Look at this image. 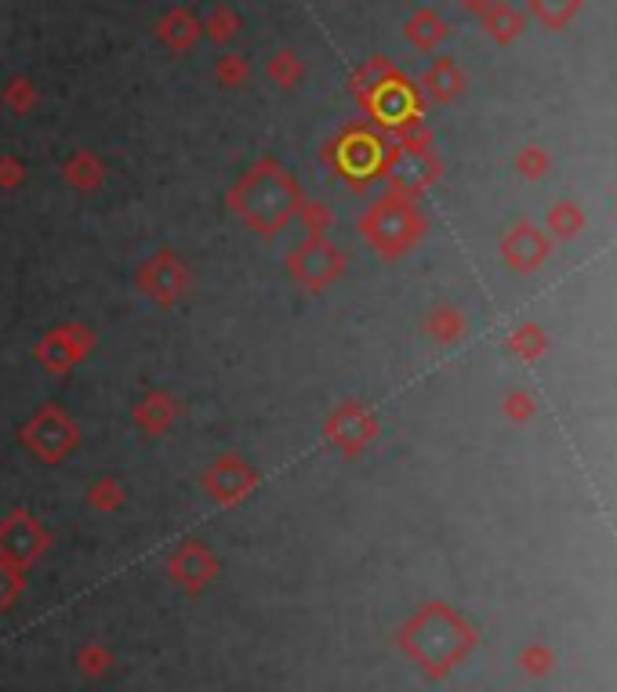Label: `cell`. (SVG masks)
<instances>
[{"instance_id": "obj_24", "label": "cell", "mask_w": 617, "mask_h": 692, "mask_svg": "<svg viewBox=\"0 0 617 692\" xmlns=\"http://www.w3.org/2000/svg\"><path fill=\"white\" fill-rule=\"evenodd\" d=\"M440 37H444V22L436 19L433 11H418V15L407 22V41L414 47H433Z\"/></svg>"}, {"instance_id": "obj_22", "label": "cell", "mask_w": 617, "mask_h": 692, "mask_svg": "<svg viewBox=\"0 0 617 692\" xmlns=\"http://www.w3.org/2000/svg\"><path fill=\"white\" fill-rule=\"evenodd\" d=\"M422 88L433 94V99H440V102H447V99H455V94L461 91V73L455 69V63H436L429 73L422 77Z\"/></svg>"}, {"instance_id": "obj_10", "label": "cell", "mask_w": 617, "mask_h": 692, "mask_svg": "<svg viewBox=\"0 0 617 692\" xmlns=\"http://www.w3.org/2000/svg\"><path fill=\"white\" fill-rule=\"evenodd\" d=\"M200 486H204V494L211 504L218 508H240L247 504L258 486H262V475L255 472V464H247L240 453H218L215 461L207 464L204 475H200Z\"/></svg>"}, {"instance_id": "obj_20", "label": "cell", "mask_w": 617, "mask_h": 692, "mask_svg": "<svg viewBox=\"0 0 617 692\" xmlns=\"http://www.w3.org/2000/svg\"><path fill=\"white\" fill-rule=\"evenodd\" d=\"M266 77L272 88H280V91H294L299 83L305 80V63L299 55L291 52V47H283V52H277L266 63Z\"/></svg>"}, {"instance_id": "obj_2", "label": "cell", "mask_w": 617, "mask_h": 692, "mask_svg": "<svg viewBox=\"0 0 617 692\" xmlns=\"http://www.w3.org/2000/svg\"><path fill=\"white\" fill-rule=\"evenodd\" d=\"M396 646L429 678H440L472 646V635L447 605H425L396 631Z\"/></svg>"}, {"instance_id": "obj_8", "label": "cell", "mask_w": 617, "mask_h": 692, "mask_svg": "<svg viewBox=\"0 0 617 692\" xmlns=\"http://www.w3.org/2000/svg\"><path fill=\"white\" fill-rule=\"evenodd\" d=\"M94 349H99L94 330L88 324H80V319H69V324L41 333V341L33 344V360L52 377H66L74 374L80 363H88Z\"/></svg>"}, {"instance_id": "obj_9", "label": "cell", "mask_w": 617, "mask_h": 692, "mask_svg": "<svg viewBox=\"0 0 617 692\" xmlns=\"http://www.w3.org/2000/svg\"><path fill=\"white\" fill-rule=\"evenodd\" d=\"M47 552H52V533H47V526L33 511L11 508L0 519V563L30 572Z\"/></svg>"}, {"instance_id": "obj_7", "label": "cell", "mask_w": 617, "mask_h": 692, "mask_svg": "<svg viewBox=\"0 0 617 692\" xmlns=\"http://www.w3.org/2000/svg\"><path fill=\"white\" fill-rule=\"evenodd\" d=\"M346 250H341L330 236H305L288 254V276L302 286L305 294H324L341 276H346Z\"/></svg>"}, {"instance_id": "obj_5", "label": "cell", "mask_w": 617, "mask_h": 692, "mask_svg": "<svg viewBox=\"0 0 617 692\" xmlns=\"http://www.w3.org/2000/svg\"><path fill=\"white\" fill-rule=\"evenodd\" d=\"M135 291L157 308H178L193 291V269L175 247H160L135 269Z\"/></svg>"}, {"instance_id": "obj_6", "label": "cell", "mask_w": 617, "mask_h": 692, "mask_svg": "<svg viewBox=\"0 0 617 692\" xmlns=\"http://www.w3.org/2000/svg\"><path fill=\"white\" fill-rule=\"evenodd\" d=\"M19 443L41 464H63L69 453L80 446V424L58 407V402H44V407L19 428Z\"/></svg>"}, {"instance_id": "obj_13", "label": "cell", "mask_w": 617, "mask_h": 692, "mask_svg": "<svg viewBox=\"0 0 617 692\" xmlns=\"http://www.w3.org/2000/svg\"><path fill=\"white\" fill-rule=\"evenodd\" d=\"M168 580L175 583L178 591H186V594H204L211 583L218 580V572H222V563H218V555L211 552V547L204 541H197V536H186V541H178L171 547V555H168Z\"/></svg>"}, {"instance_id": "obj_4", "label": "cell", "mask_w": 617, "mask_h": 692, "mask_svg": "<svg viewBox=\"0 0 617 692\" xmlns=\"http://www.w3.org/2000/svg\"><path fill=\"white\" fill-rule=\"evenodd\" d=\"M356 232L363 236V243L374 250L378 258H400L422 240L425 232V218L414 211L411 200H403L396 193H385L382 200H374L371 207L360 214L356 222Z\"/></svg>"}, {"instance_id": "obj_23", "label": "cell", "mask_w": 617, "mask_h": 692, "mask_svg": "<svg viewBox=\"0 0 617 692\" xmlns=\"http://www.w3.org/2000/svg\"><path fill=\"white\" fill-rule=\"evenodd\" d=\"M251 73H255V66H251V58H247V55H236V52L218 55L215 80L222 83V88H244V83L251 80Z\"/></svg>"}, {"instance_id": "obj_28", "label": "cell", "mask_w": 617, "mask_h": 692, "mask_svg": "<svg viewBox=\"0 0 617 692\" xmlns=\"http://www.w3.org/2000/svg\"><path fill=\"white\" fill-rule=\"evenodd\" d=\"M429 333L436 341H455L458 333H461V316L455 313V308H440V313H433L429 316Z\"/></svg>"}, {"instance_id": "obj_25", "label": "cell", "mask_w": 617, "mask_h": 692, "mask_svg": "<svg viewBox=\"0 0 617 692\" xmlns=\"http://www.w3.org/2000/svg\"><path fill=\"white\" fill-rule=\"evenodd\" d=\"M299 222L305 225V236H327L335 229V211L305 196V204L299 207Z\"/></svg>"}, {"instance_id": "obj_12", "label": "cell", "mask_w": 617, "mask_h": 692, "mask_svg": "<svg viewBox=\"0 0 617 692\" xmlns=\"http://www.w3.org/2000/svg\"><path fill=\"white\" fill-rule=\"evenodd\" d=\"M378 439V417L371 407H363V402H338L335 410L324 417V443L341 453V457H360L367 453Z\"/></svg>"}, {"instance_id": "obj_18", "label": "cell", "mask_w": 617, "mask_h": 692, "mask_svg": "<svg viewBox=\"0 0 617 692\" xmlns=\"http://www.w3.org/2000/svg\"><path fill=\"white\" fill-rule=\"evenodd\" d=\"M74 667L80 671V678H105L116 667V653L105 646V642L91 638V642H85V646H77Z\"/></svg>"}, {"instance_id": "obj_26", "label": "cell", "mask_w": 617, "mask_h": 692, "mask_svg": "<svg viewBox=\"0 0 617 692\" xmlns=\"http://www.w3.org/2000/svg\"><path fill=\"white\" fill-rule=\"evenodd\" d=\"M22 591H26V569L0 563V613H8L22 599Z\"/></svg>"}, {"instance_id": "obj_1", "label": "cell", "mask_w": 617, "mask_h": 692, "mask_svg": "<svg viewBox=\"0 0 617 692\" xmlns=\"http://www.w3.org/2000/svg\"><path fill=\"white\" fill-rule=\"evenodd\" d=\"M305 204V193L288 167L277 157L255 160L236 178L225 193V207L240 218L247 229L258 236H280L299 218V207Z\"/></svg>"}, {"instance_id": "obj_19", "label": "cell", "mask_w": 617, "mask_h": 692, "mask_svg": "<svg viewBox=\"0 0 617 692\" xmlns=\"http://www.w3.org/2000/svg\"><path fill=\"white\" fill-rule=\"evenodd\" d=\"M37 102H41L37 83H33L30 77H22V73H15L4 88H0V105L15 116H30L33 110H37Z\"/></svg>"}, {"instance_id": "obj_3", "label": "cell", "mask_w": 617, "mask_h": 692, "mask_svg": "<svg viewBox=\"0 0 617 692\" xmlns=\"http://www.w3.org/2000/svg\"><path fill=\"white\" fill-rule=\"evenodd\" d=\"M396 152H400V146H393L385 135H378L374 127L349 124L319 146V163H324L335 178H341L352 193H363L371 182L389 174Z\"/></svg>"}, {"instance_id": "obj_16", "label": "cell", "mask_w": 617, "mask_h": 692, "mask_svg": "<svg viewBox=\"0 0 617 692\" xmlns=\"http://www.w3.org/2000/svg\"><path fill=\"white\" fill-rule=\"evenodd\" d=\"M58 174H63V182L74 189V193L91 196V193H99V189L105 185V178H110V167H105V160L99 157V152L74 149L63 160V167H58Z\"/></svg>"}, {"instance_id": "obj_11", "label": "cell", "mask_w": 617, "mask_h": 692, "mask_svg": "<svg viewBox=\"0 0 617 692\" xmlns=\"http://www.w3.org/2000/svg\"><path fill=\"white\" fill-rule=\"evenodd\" d=\"M356 102H360V110L367 113V121L389 131H403L418 116V102H414L411 83L403 80L396 69L385 73L378 83H371V88L356 91Z\"/></svg>"}, {"instance_id": "obj_21", "label": "cell", "mask_w": 617, "mask_h": 692, "mask_svg": "<svg viewBox=\"0 0 617 692\" xmlns=\"http://www.w3.org/2000/svg\"><path fill=\"white\" fill-rule=\"evenodd\" d=\"M200 22H204V33H207L211 44H233L244 30L240 11L229 8V4H215L207 11V19H200Z\"/></svg>"}, {"instance_id": "obj_15", "label": "cell", "mask_w": 617, "mask_h": 692, "mask_svg": "<svg viewBox=\"0 0 617 692\" xmlns=\"http://www.w3.org/2000/svg\"><path fill=\"white\" fill-rule=\"evenodd\" d=\"M204 37V22L197 19L193 8H168L157 19V41L175 55H189Z\"/></svg>"}, {"instance_id": "obj_14", "label": "cell", "mask_w": 617, "mask_h": 692, "mask_svg": "<svg viewBox=\"0 0 617 692\" xmlns=\"http://www.w3.org/2000/svg\"><path fill=\"white\" fill-rule=\"evenodd\" d=\"M178 417H182L178 396H171L168 388H153L132 407V428L142 439H160L178 424Z\"/></svg>"}, {"instance_id": "obj_27", "label": "cell", "mask_w": 617, "mask_h": 692, "mask_svg": "<svg viewBox=\"0 0 617 692\" xmlns=\"http://www.w3.org/2000/svg\"><path fill=\"white\" fill-rule=\"evenodd\" d=\"M26 178H30L26 163H22L15 152H4V157H0V193H15V189L26 185Z\"/></svg>"}, {"instance_id": "obj_17", "label": "cell", "mask_w": 617, "mask_h": 692, "mask_svg": "<svg viewBox=\"0 0 617 692\" xmlns=\"http://www.w3.org/2000/svg\"><path fill=\"white\" fill-rule=\"evenodd\" d=\"M85 500L91 511H99V515H116V511L127 504V489L116 475H99V479L88 486Z\"/></svg>"}]
</instances>
